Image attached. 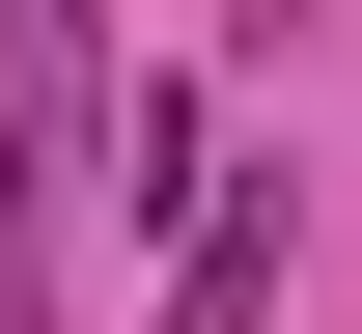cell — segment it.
<instances>
[{"instance_id":"6da1fadb","label":"cell","mask_w":362,"mask_h":334,"mask_svg":"<svg viewBox=\"0 0 362 334\" xmlns=\"http://www.w3.org/2000/svg\"><path fill=\"white\" fill-rule=\"evenodd\" d=\"M56 140H84V112H56L28 28H0V334H56Z\"/></svg>"},{"instance_id":"7a4b0ae2","label":"cell","mask_w":362,"mask_h":334,"mask_svg":"<svg viewBox=\"0 0 362 334\" xmlns=\"http://www.w3.org/2000/svg\"><path fill=\"white\" fill-rule=\"evenodd\" d=\"M279 251H307V167H223V223L168 251V334H251V306H279Z\"/></svg>"},{"instance_id":"3957f363","label":"cell","mask_w":362,"mask_h":334,"mask_svg":"<svg viewBox=\"0 0 362 334\" xmlns=\"http://www.w3.org/2000/svg\"><path fill=\"white\" fill-rule=\"evenodd\" d=\"M223 28H307V0H223Z\"/></svg>"}]
</instances>
